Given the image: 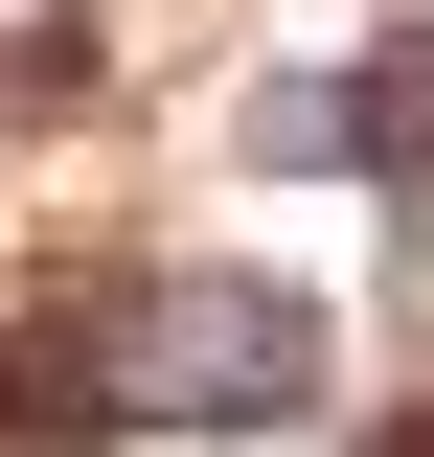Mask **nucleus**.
<instances>
[{"label":"nucleus","instance_id":"f03ea898","mask_svg":"<svg viewBox=\"0 0 434 457\" xmlns=\"http://www.w3.org/2000/svg\"><path fill=\"white\" fill-rule=\"evenodd\" d=\"M343 457H434V411H366V435H343Z\"/></svg>","mask_w":434,"mask_h":457},{"label":"nucleus","instance_id":"f257e3e1","mask_svg":"<svg viewBox=\"0 0 434 457\" xmlns=\"http://www.w3.org/2000/svg\"><path fill=\"white\" fill-rule=\"evenodd\" d=\"M343 366V320L297 275H229V252H161V275L92 320V411L114 435H297Z\"/></svg>","mask_w":434,"mask_h":457}]
</instances>
